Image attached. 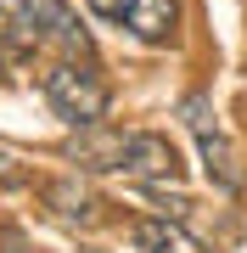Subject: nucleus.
<instances>
[{"label": "nucleus", "mask_w": 247, "mask_h": 253, "mask_svg": "<svg viewBox=\"0 0 247 253\" xmlns=\"http://www.w3.org/2000/svg\"><path fill=\"white\" fill-rule=\"evenodd\" d=\"M79 169H101V174H118L129 186H174L180 180V152H174L169 135H157V129H101L90 141L73 146Z\"/></svg>", "instance_id": "f257e3e1"}, {"label": "nucleus", "mask_w": 247, "mask_h": 253, "mask_svg": "<svg viewBox=\"0 0 247 253\" xmlns=\"http://www.w3.org/2000/svg\"><path fill=\"white\" fill-rule=\"evenodd\" d=\"M39 90H45L51 101V113L62 118V124H73V129H96L101 118H107V79L90 68V62H51L45 68V79H39Z\"/></svg>", "instance_id": "f03ea898"}, {"label": "nucleus", "mask_w": 247, "mask_h": 253, "mask_svg": "<svg viewBox=\"0 0 247 253\" xmlns=\"http://www.w3.org/2000/svg\"><path fill=\"white\" fill-rule=\"evenodd\" d=\"M180 118H185V129H191V141H197V152H202V169H208V180L219 186V191H242V158H236V146H230L225 135V124H219V113H213V101L191 90L180 101Z\"/></svg>", "instance_id": "7ed1b4c3"}, {"label": "nucleus", "mask_w": 247, "mask_h": 253, "mask_svg": "<svg viewBox=\"0 0 247 253\" xmlns=\"http://www.w3.org/2000/svg\"><path fill=\"white\" fill-rule=\"evenodd\" d=\"M101 23H118L141 45H169L180 34V0H90Z\"/></svg>", "instance_id": "20e7f679"}, {"label": "nucleus", "mask_w": 247, "mask_h": 253, "mask_svg": "<svg viewBox=\"0 0 247 253\" xmlns=\"http://www.w3.org/2000/svg\"><path fill=\"white\" fill-rule=\"evenodd\" d=\"M34 17H39V34H45V40H56L68 56H84V62H90L96 45H90V34L79 28V17L62 6V0H34Z\"/></svg>", "instance_id": "39448f33"}, {"label": "nucleus", "mask_w": 247, "mask_h": 253, "mask_svg": "<svg viewBox=\"0 0 247 253\" xmlns=\"http://www.w3.org/2000/svg\"><path fill=\"white\" fill-rule=\"evenodd\" d=\"M45 34H39L34 0H0V51H39Z\"/></svg>", "instance_id": "423d86ee"}, {"label": "nucleus", "mask_w": 247, "mask_h": 253, "mask_svg": "<svg viewBox=\"0 0 247 253\" xmlns=\"http://www.w3.org/2000/svg\"><path fill=\"white\" fill-rule=\"evenodd\" d=\"M135 242H141V253H208L180 219H141V225H135Z\"/></svg>", "instance_id": "0eeeda50"}, {"label": "nucleus", "mask_w": 247, "mask_h": 253, "mask_svg": "<svg viewBox=\"0 0 247 253\" xmlns=\"http://www.w3.org/2000/svg\"><path fill=\"white\" fill-rule=\"evenodd\" d=\"M51 203H62V208H56V214H62V219H84V225H90V219H96V197H90V191H73V180H62V186H51Z\"/></svg>", "instance_id": "6e6552de"}, {"label": "nucleus", "mask_w": 247, "mask_h": 253, "mask_svg": "<svg viewBox=\"0 0 247 253\" xmlns=\"http://www.w3.org/2000/svg\"><path fill=\"white\" fill-rule=\"evenodd\" d=\"M0 84H6V68H0Z\"/></svg>", "instance_id": "1a4fd4ad"}]
</instances>
